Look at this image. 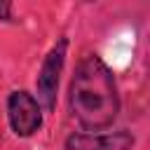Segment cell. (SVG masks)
<instances>
[{"instance_id":"1","label":"cell","mask_w":150,"mask_h":150,"mask_svg":"<svg viewBox=\"0 0 150 150\" xmlns=\"http://www.w3.org/2000/svg\"><path fill=\"white\" fill-rule=\"evenodd\" d=\"M68 105L82 131H105L120 115L122 101L112 68L98 54H84L68 84Z\"/></svg>"},{"instance_id":"4","label":"cell","mask_w":150,"mask_h":150,"mask_svg":"<svg viewBox=\"0 0 150 150\" xmlns=\"http://www.w3.org/2000/svg\"><path fill=\"white\" fill-rule=\"evenodd\" d=\"M136 138L127 129L117 131H73L63 141V150H134Z\"/></svg>"},{"instance_id":"2","label":"cell","mask_w":150,"mask_h":150,"mask_svg":"<svg viewBox=\"0 0 150 150\" xmlns=\"http://www.w3.org/2000/svg\"><path fill=\"white\" fill-rule=\"evenodd\" d=\"M66 56H68V38H59L49 47V52L45 54V59L40 63L38 77H35V98L40 101V105L47 112H52L56 108V96H59Z\"/></svg>"},{"instance_id":"3","label":"cell","mask_w":150,"mask_h":150,"mask_svg":"<svg viewBox=\"0 0 150 150\" xmlns=\"http://www.w3.org/2000/svg\"><path fill=\"white\" fill-rule=\"evenodd\" d=\"M42 115L45 108L35 98V94L26 89H14L7 96V122L14 136L30 138L42 129Z\"/></svg>"},{"instance_id":"5","label":"cell","mask_w":150,"mask_h":150,"mask_svg":"<svg viewBox=\"0 0 150 150\" xmlns=\"http://www.w3.org/2000/svg\"><path fill=\"white\" fill-rule=\"evenodd\" d=\"M12 16H14V9H12V5H5V2H0V21H12Z\"/></svg>"}]
</instances>
